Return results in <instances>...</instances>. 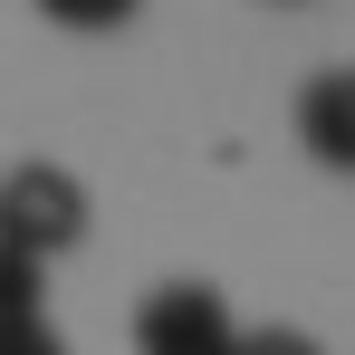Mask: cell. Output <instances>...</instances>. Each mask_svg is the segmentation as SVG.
<instances>
[{"label":"cell","mask_w":355,"mask_h":355,"mask_svg":"<svg viewBox=\"0 0 355 355\" xmlns=\"http://www.w3.org/2000/svg\"><path fill=\"white\" fill-rule=\"evenodd\" d=\"M77 240H87V182L67 173V164H19V173L0 182V250L58 259Z\"/></svg>","instance_id":"cell-1"},{"label":"cell","mask_w":355,"mask_h":355,"mask_svg":"<svg viewBox=\"0 0 355 355\" xmlns=\"http://www.w3.org/2000/svg\"><path fill=\"white\" fill-rule=\"evenodd\" d=\"M231 297L211 279H173L135 307V355H231Z\"/></svg>","instance_id":"cell-2"},{"label":"cell","mask_w":355,"mask_h":355,"mask_svg":"<svg viewBox=\"0 0 355 355\" xmlns=\"http://www.w3.org/2000/svg\"><path fill=\"white\" fill-rule=\"evenodd\" d=\"M297 144L327 173H355V67H327L297 87Z\"/></svg>","instance_id":"cell-3"},{"label":"cell","mask_w":355,"mask_h":355,"mask_svg":"<svg viewBox=\"0 0 355 355\" xmlns=\"http://www.w3.org/2000/svg\"><path fill=\"white\" fill-rule=\"evenodd\" d=\"M0 317H39V259L0 250Z\"/></svg>","instance_id":"cell-4"},{"label":"cell","mask_w":355,"mask_h":355,"mask_svg":"<svg viewBox=\"0 0 355 355\" xmlns=\"http://www.w3.org/2000/svg\"><path fill=\"white\" fill-rule=\"evenodd\" d=\"M58 29H125L135 19V0H39Z\"/></svg>","instance_id":"cell-5"},{"label":"cell","mask_w":355,"mask_h":355,"mask_svg":"<svg viewBox=\"0 0 355 355\" xmlns=\"http://www.w3.org/2000/svg\"><path fill=\"white\" fill-rule=\"evenodd\" d=\"M0 355H67V336L49 317H0Z\"/></svg>","instance_id":"cell-6"},{"label":"cell","mask_w":355,"mask_h":355,"mask_svg":"<svg viewBox=\"0 0 355 355\" xmlns=\"http://www.w3.org/2000/svg\"><path fill=\"white\" fill-rule=\"evenodd\" d=\"M231 355H327L317 336H297V327H240Z\"/></svg>","instance_id":"cell-7"}]
</instances>
